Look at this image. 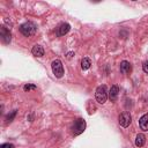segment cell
<instances>
[{
  "label": "cell",
  "mask_w": 148,
  "mask_h": 148,
  "mask_svg": "<svg viewBox=\"0 0 148 148\" xmlns=\"http://www.w3.org/2000/svg\"><path fill=\"white\" fill-rule=\"evenodd\" d=\"M145 142H146V136L143 134H141V133L138 134L136 139H135V146L136 147H142L145 145Z\"/></svg>",
  "instance_id": "12"
},
{
  "label": "cell",
  "mask_w": 148,
  "mask_h": 148,
  "mask_svg": "<svg viewBox=\"0 0 148 148\" xmlns=\"http://www.w3.org/2000/svg\"><path fill=\"white\" fill-rule=\"evenodd\" d=\"M142 69H143L145 73H148V60L143 62V65H142Z\"/></svg>",
  "instance_id": "17"
},
{
  "label": "cell",
  "mask_w": 148,
  "mask_h": 148,
  "mask_svg": "<svg viewBox=\"0 0 148 148\" xmlns=\"http://www.w3.org/2000/svg\"><path fill=\"white\" fill-rule=\"evenodd\" d=\"M37 87L35 86V84H25L24 87H23V90L24 91H29V90H32V89H36Z\"/></svg>",
  "instance_id": "15"
},
{
  "label": "cell",
  "mask_w": 148,
  "mask_h": 148,
  "mask_svg": "<svg viewBox=\"0 0 148 148\" xmlns=\"http://www.w3.org/2000/svg\"><path fill=\"white\" fill-rule=\"evenodd\" d=\"M108 91H106V87L105 86H99L96 88V91H95V98L98 103L101 104H104L108 99Z\"/></svg>",
  "instance_id": "2"
},
{
  "label": "cell",
  "mask_w": 148,
  "mask_h": 148,
  "mask_svg": "<svg viewBox=\"0 0 148 148\" xmlns=\"http://www.w3.org/2000/svg\"><path fill=\"white\" fill-rule=\"evenodd\" d=\"M31 53H32L35 57H43V56H44V49H43L40 45H35V46L31 49Z\"/></svg>",
  "instance_id": "11"
},
{
  "label": "cell",
  "mask_w": 148,
  "mask_h": 148,
  "mask_svg": "<svg viewBox=\"0 0 148 148\" xmlns=\"http://www.w3.org/2000/svg\"><path fill=\"white\" fill-rule=\"evenodd\" d=\"M139 125L142 131H148V112L145 113L140 119H139Z\"/></svg>",
  "instance_id": "8"
},
{
  "label": "cell",
  "mask_w": 148,
  "mask_h": 148,
  "mask_svg": "<svg viewBox=\"0 0 148 148\" xmlns=\"http://www.w3.org/2000/svg\"><path fill=\"white\" fill-rule=\"evenodd\" d=\"M71 29V25L68 23H62L59 28H58V36H64L66 35Z\"/></svg>",
  "instance_id": "10"
},
{
  "label": "cell",
  "mask_w": 148,
  "mask_h": 148,
  "mask_svg": "<svg viewBox=\"0 0 148 148\" xmlns=\"http://www.w3.org/2000/svg\"><path fill=\"white\" fill-rule=\"evenodd\" d=\"M118 121H119L120 126H123V127H128L130 124H131V121H132V117H131L130 112H126V111H125V112L120 113V116H119V118H118Z\"/></svg>",
  "instance_id": "5"
},
{
  "label": "cell",
  "mask_w": 148,
  "mask_h": 148,
  "mask_svg": "<svg viewBox=\"0 0 148 148\" xmlns=\"http://www.w3.org/2000/svg\"><path fill=\"white\" fill-rule=\"evenodd\" d=\"M90 66H91V61H90L89 58H83V59L81 60V68H82L83 71L88 69Z\"/></svg>",
  "instance_id": "13"
},
{
  "label": "cell",
  "mask_w": 148,
  "mask_h": 148,
  "mask_svg": "<svg viewBox=\"0 0 148 148\" xmlns=\"http://www.w3.org/2000/svg\"><path fill=\"white\" fill-rule=\"evenodd\" d=\"M84 128H86V121L82 118H79L74 121V124L72 126V133L74 135H79L84 131Z\"/></svg>",
  "instance_id": "3"
},
{
  "label": "cell",
  "mask_w": 148,
  "mask_h": 148,
  "mask_svg": "<svg viewBox=\"0 0 148 148\" xmlns=\"http://www.w3.org/2000/svg\"><path fill=\"white\" fill-rule=\"evenodd\" d=\"M0 35H1V38H2V42L5 44H8L10 43V39H12V35H10V31L6 28V27H1L0 28Z\"/></svg>",
  "instance_id": "6"
},
{
  "label": "cell",
  "mask_w": 148,
  "mask_h": 148,
  "mask_svg": "<svg viewBox=\"0 0 148 148\" xmlns=\"http://www.w3.org/2000/svg\"><path fill=\"white\" fill-rule=\"evenodd\" d=\"M0 148H15V146L12 145V143H2L0 146Z\"/></svg>",
  "instance_id": "16"
},
{
  "label": "cell",
  "mask_w": 148,
  "mask_h": 148,
  "mask_svg": "<svg viewBox=\"0 0 148 148\" xmlns=\"http://www.w3.org/2000/svg\"><path fill=\"white\" fill-rule=\"evenodd\" d=\"M118 94H119V88L118 86H112L109 90V98L111 102H114L118 98Z\"/></svg>",
  "instance_id": "7"
},
{
  "label": "cell",
  "mask_w": 148,
  "mask_h": 148,
  "mask_svg": "<svg viewBox=\"0 0 148 148\" xmlns=\"http://www.w3.org/2000/svg\"><path fill=\"white\" fill-rule=\"evenodd\" d=\"M73 54H74L73 52H68V53H67V58H68V59H69V58H72V57H73Z\"/></svg>",
  "instance_id": "18"
},
{
  "label": "cell",
  "mask_w": 148,
  "mask_h": 148,
  "mask_svg": "<svg viewBox=\"0 0 148 148\" xmlns=\"http://www.w3.org/2000/svg\"><path fill=\"white\" fill-rule=\"evenodd\" d=\"M15 116H16V110H13L12 113L7 116V118H6V123H10V121H13V119H14Z\"/></svg>",
  "instance_id": "14"
},
{
  "label": "cell",
  "mask_w": 148,
  "mask_h": 148,
  "mask_svg": "<svg viewBox=\"0 0 148 148\" xmlns=\"http://www.w3.org/2000/svg\"><path fill=\"white\" fill-rule=\"evenodd\" d=\"M51 67H52V72L54 74L56 77H61L64 75V67H62V62L59 60V59H56L52 61L51 64Z\"/></svg>",
  "instance_id": "4"
},
{
  "label": "cell",
  "mask_w": 148,
  "mask_h": 148,
  "mask_svg": "<svg viewBox=\"0 0 148 148\" xmlns=\"http://www.w3.org/2000/svg\"><path fill=\"white\" fill-rule=\"evenodd\" d=\"M36 29L37 28H36L35 23H32V22H25V23H23V24L20 25V32L23 36H25V37L32 36L36 32Z\"/></svg>",
  "instance_id": "1"
},
{
  "label": "cell",
  "mask_w": 148,
  "mask_h": 148,
  "mask_svg": "<svg viewBox=\"0 0 148 148\" xmlns=\"http://www.w3.org/2000/svg\"><path fill=\"white\" fill-rule=\"evenodd\" d=\"M131 71H132V66H131V64L128 61L124 60V61L120 62V72L121 73L128 74V73H131Z\"/></svg>",
  "instance_id": "9"
}]
</instances>
